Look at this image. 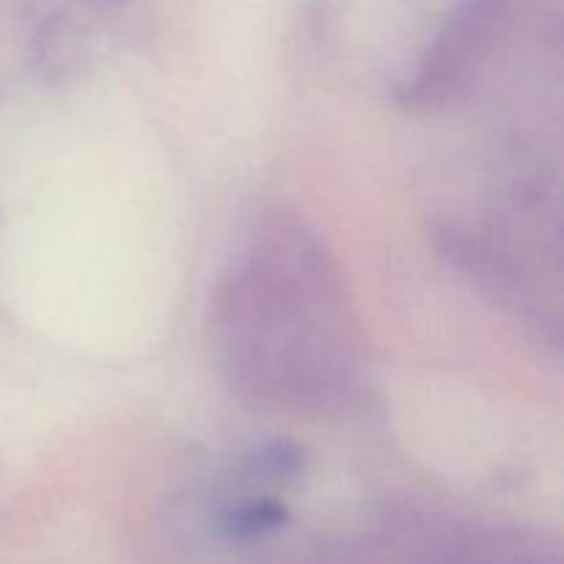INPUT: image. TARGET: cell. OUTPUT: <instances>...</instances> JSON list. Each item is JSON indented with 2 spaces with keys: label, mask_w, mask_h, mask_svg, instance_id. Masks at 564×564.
Instances as JSON below:
<instances>
[{
  "label": "cell",
  "mask_w": 564,
  "mask_h": 564,
  "mask_svg": "<svg viewBox=\"0 0 564 564\" xmlns=\"http://www.w3.org/2000/svg\"><path fill=\"white\" fill-rule=\"evenodd\" d=\"M209 334L242 397L275 411H336L361 375L356 319L334 264L295 224L264 226L231 264Z\"/></svg>",
  "instance_id": "cell-1"
}]
</instances>
